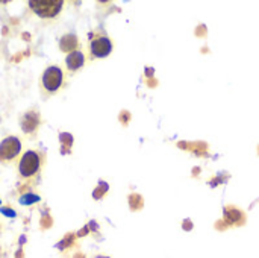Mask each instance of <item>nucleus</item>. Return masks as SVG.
Segmentation results:
<instances>
[{
    "label": "nucleus",
    "mask_w": 259,
    "mask_h": 258,
    "mask_svg": "<svg viewBox=\"0 0 259 258\" xmlns=\"http://www.w3.org/2000/svg\"><path fill=\"white\" fill-rule=\"evenodd\" d=\"M90 52L94 58H105L112 52V41L105 36L100 35L97 38H94L90 44Z\"/></svg>",
    "instance_id": "20e7f679"
},
{
    "label": "nucleus",
    "mask_w": 259,
    "mask_h": 258,
    "mask_svg": "<svg viewBox=\"0 0 259 258\" xmlns=\"http://www.w3.org/2000/svg\"><path fill=\"white\" fill-rule=\"evenodd\" d=\"M38 201H39V198L35 195H24L20 198V204H24V205H30L33 202H38Z\"/></svg>",
    "instance_id": "1a4fd4ad"
},
{
    "label": "nucleus",
    "mask_w": 259,
    "mask_h": 258,
    "mask_svg": "<svg viewBox=\"0 0 259 258\" xmlns=\"http://www.w3.org/2000/svg\"><path fill=\"white\" fill-rule=\"evenodd\" d=\"M2 213L8 217H15V211L14 210H8V208H2Z\"/></svg>",
    "instance_id": "9d476101"
},
{
    "label": "nucleus",
    "mask_w": 259,
    "mask_h": 258,
    "mask_svg": "<svg viewBox=\"0 0 259 258\" xmlns=\"http://www.w3.org/2000/svg\"><path fill=\"white\" fill-rule=\"evenodd\" d=\"M65 64H67L68 70L76 71L77 68H80L85 64V55L82 52H79V50H74V52H71V53L67 55Z\"/></svg>",
    "instance_id": "0eeeda50"
},
{
    "label": "nucleus",
    "mask_w": 259,
    "mask_h": 258,
    "mask_svg": "<svg viewBox=\"0 0 259 258\" xmlns=\"http://www.w3.org/2000/svg\"><path fill=\"white\" fill-rule=\"evenodd\" d=\"M39 166H41L39 154L35 151H27L18 163V172L23 178H29L39 170Z\"/></svg>",
    "instance_id": "f03ea898"
},
{
    "label": "nucleus",
    "mask_w": 259,
    "mask_h": 258,
    "mask_svg": "<svg viewBox=\"0 0 259 258\" xmlns=\"http://www.w3.org/2000/svg\"><path fill=\"white\" fill-rule=\"evenodd\" d=\"M42 87L46 91L49 93H55L58 91L61 87H62V82H64V73L59 67L56 65H52L49 67L44 73H42Z\"/></svg>",
    "instance_id": "7ed1b4c3"
},
{
    "label": "nucleus",
    "mask_w": 259,
    "mask_h": 258,
    "mask_svg": "<svg viewBox=\"0 0 259 258\" xmlns=\"http://www.w3.org/2000/svg\"><path fill=\"white\" fill-rule=\"evenodd\" d=\"M21 143L17 137H6L0 143V160H12L20 154Z\"/></svg>",
    "instance_id": "39448f33"
},
{
    "label": "nucleus",
    "mask_w": 259,
    "mask_h": 258,
    "mask_svg": "<svg viewBox=\"0 0 259 258\" xmlns=\"http://www.w3.org/2000/svg\"><path fill=\"white\" fill-rule=\"evenodd\" d=\"M77 44H79V41H77V36L74 33H67L59 40V49L62 52H68V53L74 52Z\"/></svg>",
    "instance_id": "6e6552de"
},
{
    "label": "nucleus",
    "mask_w": 259,
    "mask_h": 258,
    "mask_svg": "<svg viewBox=\"0 0 259 258\" xmlns=\"http://www.w3.org/2000/svg\"><path fill=\"white\" fill-rule=\"evenodd\" d=\"M38 125H39V116L36 111H29L21 119V128L24 129V132L35 131L38 128Z\"/></svg>",
    "instance_id": "423d86ee"
},
{
    "label": "nucleus",
    "mask_w": 259,
    "mask_h": 258,
    "mask_svg": "<svg viewBox=\"0 0 259 258\" xmlns=\"http://www.w3.org/2000/svg\"><path fill=\"white\" fill-rule=\"evenodd\" d=\"M29 6L35 14L42 18H52L59 14L62 8V0H30Z\"/></svg>",
    "instance_id": "f257e3e1"
}]
</instances>
